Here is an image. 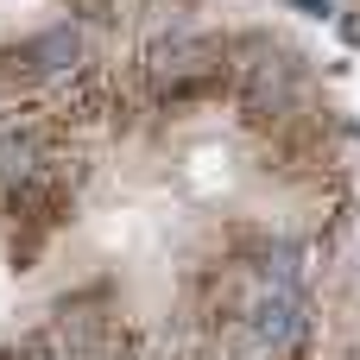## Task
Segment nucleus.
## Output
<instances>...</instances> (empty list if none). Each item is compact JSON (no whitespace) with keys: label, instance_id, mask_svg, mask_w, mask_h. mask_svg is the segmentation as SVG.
<instances>
[{"label":"nucleus","instance_id":"f257e3e1","mask_svg":"<svg viewBox=\"0 0 360 360\" xmlns=\"http://www.w3.org/2000/svg\"><path fill=\"white\" fill-rule=\"evenodd\" d=\"M13 63L25 70V82H32V76H63V70L82 63V32H76L70 19H57V25H44V32H32L25 44H13Z\"/></svg>","mask_w":360,"mask_h":360}]
</instances>
